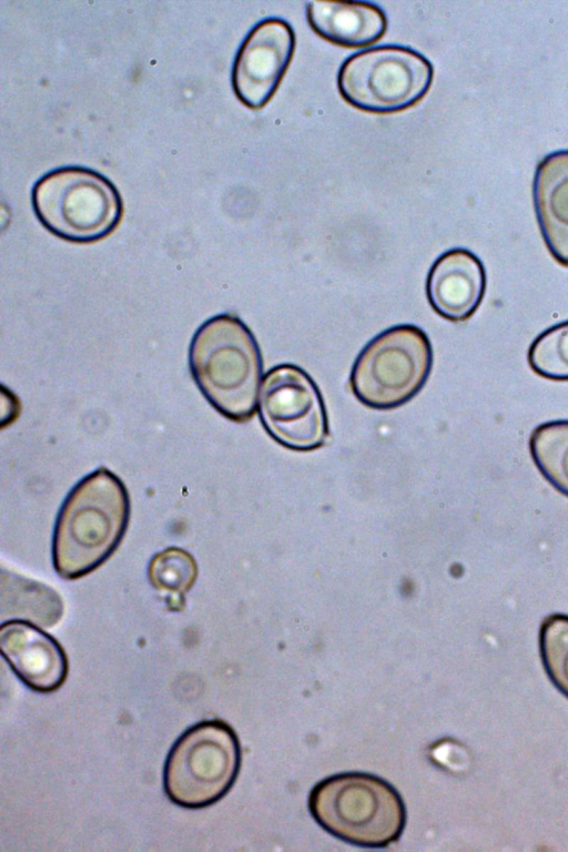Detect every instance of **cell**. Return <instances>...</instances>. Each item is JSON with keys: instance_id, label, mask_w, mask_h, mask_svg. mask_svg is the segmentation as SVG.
Segmentation results:
<instances>
[{"instance_id": "5bb4252c", "label": "cell", "mask_w": 568, "mask_h": 852, "mask_svg": "<svg viewBox=\"0 0 568 852\" xmlns=\"http://www.w3.org/2000/svg\"><path fill=\"white\" fill-rule=\"evenodd\" d=\"M16 616L41 627L54 626L63 615L59 594L41 582L1 570V615Z\"/></svg>"}, {"instance_id": "ac0fdd59", "label": "cell", "mask_w": 568, "mask_h": 852, "mask_svg": "<svg viewBox=\"0 0 568 852\" xmlns=\"http://www.w3.org/2000/svg\"><path fill=\"white\" fill-rule=\"evenodd\" d=\"M539 651L549 680L568 698V615L552 613L544 618Z\"/></svg>"}, {"instance_id": "8fae6325", "label": "cell", "mask_w": 568, "mask_h": 852, "mask_svg": "<svg viewBox=\"0 0 568 852\" xmlns=\"http://www.w3.org/2000/svg\"><path fill=\"white\" fill-rule=\"evenodd\" d=\"M486 271L477 255L456 247L432 265L426 294L433 310L452 322H464L478 310L486 292Z\"/></svg>"}, {"instance_id": "9a60e30c", "label": "cell", "mask_w": 568, "mask_h": 852, "mask_svg": "<svg viewBox=\"0 0 568 852\" xmlns=\"http://www.w3.org/2000/svg\"><path fill=\"white\" fill-rule=\"evenodd\" d=\"M529 452L542 477L568 497V419L538 425L529 437Z\"/></svg>"}, {"instance_id": "5b68a950", "label": "cell", "mask_w": 568, "mask_h": 852, "mask_svg": "<svg viewBox=\"0 0 568 852\" xmlns=\"http://www.w3.org/2000/svg\"><path fill=\"white\" fill-rule=\"evenodd\" d=\"M241 767V747L224 721L206 720L184 731L171 748L163 770L169 799L187 809L209 807L233 787Z\"/></svg>"}, {"instance_id": "4fadbf2b", "label": "cell", "mask_w": 568, "mask_h": 852, "mask_svg": "<svg viewBox=\"0 0 568 852\" xmlns=\"http://www.w3.org/2000/svg\"><path fill=\"white\" fill-rule=\"evenodd\" d=\"M306 19L321 38L347 48L373 44L387 28L383 10L362 1H310Z\"/></svg>"}, {"instance_id": "e0dca14e", "label": "cell", "mask_w": 568, "mask_h": 852, "mask_svg": "<svg viewBox=\"0 0 568 852\" xmlns=\"http://www.w3.org/2000/svg\"><path fill=\"white\" fill-rule=\"evenodd\" d=\"M527 362L542 378L568 382V320L548 327L532 341Z\"/></svg>"}, {"instance_id": "52a82bcc", "label": "cell", "mask_w": 568, "mask_h": 852, "mask_svg": "<svg viewBox=\"0 0 568 852\" xmlns=\"http://www.w3.org/2000/svg\"><path fill=\"white\" fill-rule=\"evenodd\" d=\"M432 63L417 51L400 45H381L347 58L337 75L342 98L352 106L372 113L406 110L428 92Z\"/></svg>"}, {"instance_id": "7a4b0ae2", "label": "cell", "mask_w": 568, "mask_h": 852, "mask_svg": "<svg viewBox=\"0 0 568 852\" xmlns=\"http://www.w3.org/2000/svg\"><path fill=\"white\" fill-rule=\"evenodd\" d=\"M192 377L221 415L242 423L252 418L263 372L258 344L248 327L232 314H219L195 332L189 348Z\"/></svg>"}, {"instance_id": "277c9868", "label": "cell", "mask_w": 568, "mask_h": 852, "mask_svg": "<svg viewBox=\"0 0 568 852\" xmlns=\"http://www.w3.org/2000/svg\"><path fill=\"white\" fill-rule=\"evenodd\" d=\"M31 203L39 222L53 235L73 243H92L111 234L123 205L114 184L97 171L63 166L41 176Z\"/></svg>"}, {"instance_id": "9c48e42d", "label": "cell", "mask_w": 568, "mask_h": 852, "mask_svg": "<svg viewBox=\"0 0 568 852\" xmlns=\"http://www.w3.org/2000/svg\"><path fill=\"white\" fill-rule=\"evenodd\" d=\"M295 50L292 27L267 18L255 24L243 40L232 68V87L250 109L263 108L277 90Z\"/></svg>"}, {"instance_id": "30bf717a", "label": "cell", "mask_w": 568, "mask_h": 852, "mask_svg": "<svg viewBox=\"0 0 568 852\" xmlns=\"http://www.w3.org/2000/svg\"><path fill=\"white\" fill-rule=\"evenodd\" d=\"M0 651L17 677L31 690H58L68 676V659L60 643L37 625L21 619L3 621Z\"/></svg>"}, {"instance_id": "6da1fadb", "label": "cell", "mask_w": 568, "mask_h": 852, "mask_svg": "<svg viewBox=\"0 0 568 852\" xmlns=\"http://www.w3.org/2000/svg\"><path fill=\"white\" fill-rule=\"evenodd\" d=\"M130 519V497L122 480L105 467L80 479L55 519L52 562L64 579L84 577L120 545Z\"/></svg>"}, {"instance_id": "8992f818", "label": "cell", "mask_w": 568, "mask_h": 852, "mask_svg": "<svg viewBox=\"0 0 568 852\" xmlns=\"http://www.w3.org/2000/svg\"><path fill=\"white\" fill-rule=\"evenodd\" d=\"M432 364L433 349L425 332L410 324L397 325L363 348L353 365L349 384L364 405L395 408L423 388Z\"/></svg>"}, {"instance_id": "3957f363", "label": "cell", "mask_w": 568, "mask_h": 852, "mask_svg": "<svg viewBox=\"0 0 568 852\" xmlns=\"http://www.w3.org/2000/svg\"><path fill=\"white\" fill-rule=\"evenodd\" d=\"M308 810L335 838L364 848H386L402 835L406 810L400 794L384 779L347 772L320 781L310 792Z\"/></svg>"}, {"instance_id": "7c38bea8", "label": "cell", "mask_w": 568, "mask_h": 852, "mask_svg": "<svg viewBox=\"0 0 568 852\" xmlns=\"http://www.w3.org/2000/svg\"><path fill=\"white\" fill-rule=\"evenodd\" d=\"M532 202L546 247L557 263L568 267V150L554 151L539 161Z\"/></svg>"}, {"instance_id": "ba28073f", "label": "cell", "mask_w": 568, "mask_h": 852, "mask_svg": "<svg viewBox=\"0 0 568 852\" xmlns=\"http://www.w3.org/2000/svg\"><path fill=\"white\" fill-rule=\"evenodd\" d=\"M257 405L265 430L287 448L312 450L321 447L328 436L320 389L296 365L281 364L265 374Z\"/></svg>"}, {"instance_id": "2e32d148", "label": "cell", "mask_w": 568, "mask_h": 852, "mask_svg": "<svg viewBox=\"0 0 568 852\" xmlns=\"http://www.w3.org/2000/svg\"><path fill=\"white\" fill-rule=\"evenodd\" d=\"M197 566L194 557L186 550L169 547L156 552L148 568L151 586L160 592L169 595L172 610H181L184 606V595L196 580Z\"/></svg>"}]
</instances>
